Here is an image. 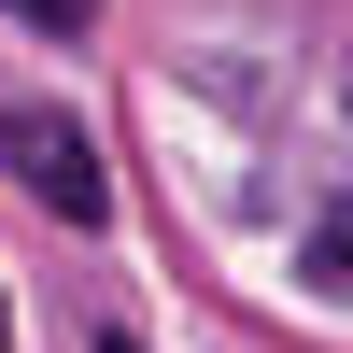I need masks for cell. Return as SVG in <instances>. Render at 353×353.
<instances>
[{
  "label": "cell",
  "instance_id": "6da1fadb",
  "mask_svg": "<svg viewBox=\"0 0 353 353\" xmlns=\"http://www.w3.org/2000/svg\"><path fill=\"white\" fill-rule=\"evenodd\" d=\"M0 170H14V184L43 198L57 226H99V212H113V170H99V141H85L57 99H14V113H0Z\"/></svg>",
  "mask_w": 353,
  "mask_h": 353
},
{
  "label": "cell",
  "instance_id": "277c9868",
  "mask_svg": "<svg viewBox=\"0 0 353 353\" xmlns=\"http://www.w3.org/2000/svg\"><path fill=\"white\" fill-rule=\"evenodd\" d=\"M0 339H14V311H0Z\"/></svg>",
  "mask_w": 353,
  "mask_h": 353
},
{
  "label": "cell",
  "instance_id": "7a4b0ae2",
  "mask_svg": "<svg viewBox=\"0 0 353 353\" xmlns=\"http://www.w3.org/2000/svg\"><path fill=\"white\" fill-rule=\"evenodd\" d=\"M14 14H28V28H57V43H71V28L99 14V0H14Z\"/></svg>",
  "mask_w": 353,
  "mask_h": 353
},
{
  "label": "cell",
  "instance_id": "3957f363",
  "mask_svg": "<svg viewBox=\"0 0 353 353\" xmlns=\"http://www.w3.org/2000/svg\"><path fill=\"white\" fill-rule=\"evenodd\" d=\"M325 254H353V226H339V241H325Z\"/></svg>",
  "mask_w": 353,
  "mask_h": 353
}]
</instances>
